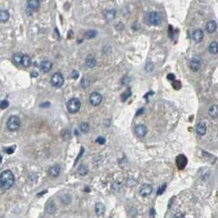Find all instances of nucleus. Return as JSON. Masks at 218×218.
Returning <instances> with one entry per match:
<instances>
[{"instance_id":"f257e3e1","label":"nucleus","mask_w":218,"mask_h":218,"mask_svg":"<svg viewBox=\"0 0 218 218\" xmlns=\"http://www.w3.org/2000/svg\"><path fill=\"white\" fill-rule=\"evenodd\" d=\"M15 181L13 173L10 170H5L0 175V186L3 190H9Z\"/></svg>"},{"instance_id":"f03ea898","label":"nucleus","mask_w":218,"mask_h":218,"mask_svg":"<svg viewBox=\"0 0 218 218\" xmlns=\"http://www.w3.org/2000/svg\"><path fill=\"white\" fill-rule=\"evenodd\" d=\"M21 127V120L20 118L17 115L11 116L7 122V128L11 132L17 131Z\"/></svg>"},{"instance_id":"7ed1b4c3","label":"nucleus","mask_w":218,"mask_h":218,"mask_svg":"<svg viewBox=\"0 0 218 218\" xmlns=\"http://www.w3.org/2000/svg\"><path fill=\"white\" fill-rule=\"evenodd\" d=\"M80 107L81 102L78 98H72L67 103V109L71 114H75L79 111Z\"/></svg>"},{"instance_id":"20e7f679","label":"nucleus","mask_w":218,"mask_h":218,"mask_svg":"<svg viewBox=\"0 0 218 218\" xmlns=\"http://www.w3.org/2000/svg\"><path fill=\"white\" fill-rule=\"evenodd\" d=\"M65 82V79L61 73H55L51 78V83L55 88H61Z\"/></svg>"},{"instance_id":"39448f33","label":"nucleus","mask_w":218,"mask_h":218,"mask_svg":"<svg viewBox=\"0 0 218 218\" xmlns=\"http://www.w3.org/2000/svg\"><path fill=\"white\" fill-rule=\"evenodd\" d=\"M89 101L91 103L92 106H98L101 101H102V96L97 92H94L90 95L89 97Z\"/></svg>"},{"instance_id":"423d86ee","label":"nucleus","mask_w":218,"mask_h":218,"mask_svg":"<svg viewBox=\"0 0 218 218\" xmlns=\"http://www.w3.org/2000/svg\"><path fill=\"white\" fill-rule=\"evenodd\" d=\"M149 21L150 23L153 26H159L161 23L162 17H161L160 14L157 12H152L149 16Z\"/></svg>"},{"instance_id":"0eeeda50","label":"nucleus","mask_w":218,"mask_h":218,"mask_svg":"<svg viewBox=\"0 0 218 218\" xmlns=\"http://www.w3.org/2000/svg\"><path fill=\"white\" fill-rule=\"evenodd\" d=\"M134 131H135V133H136V135L138 137H144L146 135L147 132H148L147 128L145 125L143 124H140L136 126Z\"/></svg>"},{"instance_id":"6e6552de","label":"nucleus","mask_w":218,"mask_h":218,"mask_svg":"<svg viewBox=\"0 0 218 218\" xmlns=\"http://www.w3.org/2000/svg\"><path fill=\"white\" fill-rule=\"evenodd\" d=\"M153 188L150 184H145L140 189V195L142 197H147L152 193Z\"/></svg>"},{"instance_id":"1a4fd4ad","label":"nucleus","mask_w":218,"mask_h":218,"mask_svg":"<svg viewBox=\"0 0 218 218\" xmlns=\"http://www.w3.org/2000/svg\"><path fill=\"white\" fill-rule=\"evenodd\" d=\"M187 164V159L186 157L183 155H180L177 157V168L180 170L184 169Z\"/></svg>"},{"instance_id":"9d476101","label":"nucleus","mask_w":218,"mask_h":218,"mask_svg":"<svg viewBox=\"0 0 218 218\" xmlns=\"http://www.w3.org/2000/svg\"><path fill=\"white\" fill-rule=\"evenodd\" d=\"M204 32L200 29H197L195 31L193 32V39L195 40V43H200L201 41L204 39Z\"/></svg>"},{"instance_id":"9b49d317","label":"nucleus","mask_w":218,"mask_h":218,"mask_svg":"<svg viewBox=\"0 0 218 218\" xmlns=\"http://www.w3.org/2000/svg\"><path fill=\"white\" fill-rule=\"evenodd\" d=\"M52 68V64L49 61H43L40 64V70L43 73H48Z\"/></svg>"},{"instance_id":"f8f14e48","label":"nucleus","mask_w":218,"mask_h":218,"mask_svg":"<svg viewBox=\"0 0 218 218\" xmlns=\"http://www.w3.org/2000/svg\"><path fill=\"white\" fill-rule=\"evenodd\" d=\"M61 172V168L58 165H54L51 167L48 170V174L52 177H57Z\"/></svg>"},{"instance_id":"ddd939ff","label":"nucleus","mask_w":218,"mask_h":218,"mask_svg":"<svg viewBox=\"0 0 218 218\" xmlns=\"http://www.w3.org/2000/svg\"><path fill=\"white\" fill-rule=\"evenodd\" d=\"M28 8L30 9L31 11H34L39 9L40 6V1L39 0H28L27 2Z\"/></svg>"},{"instance_id":"4468645a","label":"nucleus","mask_w":218,"mask_h":218,"mask_svg":"<svg viewBox=\"0 0 218 218\" xmlns=\"http://www.w3.org/2000/svg\"><path fill=\"white\" fill-rule=\"evenodd\" d=\"M217 27V24L215 21H210L206 25V30L209 34H212L216 31Z\"/></svg>"},{"instance_id":"2eb2a0df","label":"nucleus","mask_w":218,"mask_h":218,"mask_svg":"<svg viewBox=\"0 0 218 218\" xmlns=\"http://www.w3.org/2000/svg\"><path fill=\"white\" fill-rule=\"evenodd\" d=\"M190 68H191V70L193 71H198L200 69L201 66L200 61L199 59H197V58H194V59H192L191 61H190Z\"/></svg>"},{"instance_id":"dca6fc26","label":"nucleus","mask_w":218,"mask_h":218,"mask_svg":"<svg viewBox=\"0 0 218 218\" xmlns=\"http://www.w3.org/2000/svg\"><path fill=\"white\" fill-rule=\"evenodd\" d=\"M207 132V127L204 123H199L196 126V132L199 136H204Z\"/></svg>"},{"instance_id":"f3484780","label":"nucleus","mask_w":218,"mask_h":218,"mask_svg":"<svg viewBox=\"0 0 218 218\" xmlns=\"http://www.w3.org/2000/svg\"><path fill=\"white\" fill-rule=\"evenodd\" d=\"M85 64H86V66L88 67V68L92 69V68H94V67L96 66L97 61H96V59L92 56H88V57L86 58V60H85Z\"/></svg>"},{"instance_id":"a211bd4d","label":"nucleus","mask_w":218,"mask_h":218,"mask_svg":"<svg viewBox=\"0 0 218 218\" xmlns=\"http://www.w3.org/2000/svg\"><path fill=\"white\" fill-rule=\"evenodd\" d=\"M208 114L211 118L212 119H217L218 116V106L217 105H213L210 106L208 109Z\"/></svg>"},{"instance_id":"6ab92c4d","label":"nucleus","mask_w":218,"mask_h":218,"mask_svg":"<svg viewBox=\"0 0 218 218\" xmlns=\"http://www.w3.org/2000/svg\"><path fill=\"white\" fill-rule=\"evenodd\" d=\"M10 14L8 11L7 10H1L0 11V22L5 23L9 20Z\"/></svg>"},{"instance_id":"aec40b11","label":"nucleus","mask_w":218,"mask_h":218,"mask_svg":"<svg viewBox=\"0 0 218 218\" xmlns=\"http://www.w3.org/2000/svg\"><path fill=\"white\" fill-rule=\"evenodd\" d=\"M31 58L28 55H22V58H21V65H22L23 66L27 67L30 66H31Z\"/></svg>"},{"instance_id":"412c9836","label":"nucleus","mask_w":218,"mask_h":218,"mask_svg":"<svg viewBox=\"0 0 218 218\" xmlns=\"http://www.w3.org/2000/svg\"><path fill=\"white\" fill-rule=\"evenodd\" d=\"M95 211H96V213L98 216H101V215H102L105 212V211H106V207H105V205L101 204V203H97L96 206H95Z\"/></svg>"},{"instance_id":"4be33fe9","label":"nucleus","mask_w":218,"mask_h":218,"mask_svg":"<svg viewBox=\"0 0 218 218\" xmlns=\"http://www.w3.org/2000/svg\"><path fill=\"white\" fill-rule=\"evenodd\" d=\"M209 52L212 54H217L218 52V44L217 42H212L209 45Z\"/></svg>"},{"instance_id":"5701e85b","label":"nucleus","mask_w":218,"mask_h":218,"mask_svg":"<svg viewBox=\"0 0 218 218\" xmlns=\"http://www.w3.org/2000/svg\"><path fill=\"white\" fill-rule=\"evenodd\" d=\"M46 211H47V212H48L50 214H52L55 212V211H56V205L54 204L52 201H51V202H49L48 205H47V207H46Z\"/></svg>"},{"instance_id":"b1692460","label":"nucleus","mask_w":218,"mask_h":218,"mask_svg":"<svg viewBox=\"0 0 218 218\" xmlns=\"http://www.w3.org/2000/svg\"><path fill=\"white\" fill-rule=\"evenodd\" d=\"M61 203L64 205H68L71 203V197L69 195H63L61 197Z\"/></svg>"},{"instance_id":"393cba45","label":"nucleus","mask_w":218,"mask_h":218,"mask_svg":"<svg viewBox=\"0 0 218 218\" xmlns=\"http://www.w3.org/2000/svg\"><path fill=\"white\" fill-rule=\"evenodd\" d=\"M115 10H113V9L107 11L106 13L105 14V17L106 19V21H111L115 17Z\"/></svg>"},{"instance_id":"a878e982","label":"nucleus","mask_w":218,"mask_h":218,"mask_svg":"<svg viewBox=\"0 0 218 218\" xmlns=\"http://www.w3.org/2000/svg\"><path fill=\"white\" fill-rule=\"evenodd\" d=\"M78 172L80 174L81 176H85V175H87L88 172V168L85 165H80L78 168Z\"/></svg>"},{"instance_id":"bb28decb","label":"nucleus","mask_w":218,"mask_h":218,"mask_svg":"<svg viewBox=\"0 0 218 218\" xmlns=\"http://www.w3.org/2000/svg\"><path fill=\"white\" fill-rule=\"evenodd\" d=\"M79 129L82 132H83V133H86V132H88L89 131V124L88 123H82L79 125Z\"/></svg>"},{"instance_id":"cd10ccee","label":"nucleus","mask_w":218,"mask_h":218,"mask_svg":"<svg viewBox=\"0 0 218 218\" xmlns=\"http://www.w3.org/2000/svg\"><path fill=\"white\" fill-rule=\"evenodd\" d=\"M131 94H132V92H131V89L130 88L128 89L127 91H125L123 93V95H122V100H123V101H127V99L131 96Z\"/></svg>"},{"instance_id":"c85d7f7f","label":"nucleus","mask_w":218,"mask_h":218,"mask_svg":"<svg viewBox=\"0 0 218 218\" xmlns=\"http://www.w3.org/2000/svg\"><path fill=\"white\" fill-rule=\"evenodd\" d=\"M21 58H22V55L21 54L17 53L13 56V61L16 64H21Z\"/></svg>"},{"instance_id":"c756f323","label":"nucleus","mask_w":218,"mask_h":218,"mask_svg":"<svg viewBox=\"0 0 218 218\" xmlns=\"http://www.w3.org/2000/svg\"><path fill=\"white\" fill-rule=\"evenodd\" d=\"M96 35H97V31L92 30H90L86 32V36H87L88 39H92V38H94Z\"/></svg>"},{"instance_id":"7c9ffc66","label":"nucleus","mask_w":218,"mask_h":218,"mask_svg":"<svg viewBox=\"0 0 218 218\" xmlns=\"http://www.w3.org/2000/svg\"><path fill=\"white\" fill-rule=\"evenodd\" d=\"M9 106V102L7 101V100H3L0 102V108L2 110H4V109H7Z\"/></svg>"},{"instance_id":"2f4dec72","label":"nucleus","mask_w":218,"mask_h":218,"mask_svg":"<svg viewBox=\"0 0 218 218\" xmlns=\"http://www.w3.org/2000/svg\"><path fill=\"white\" fill-rule=\"evenodd\" d=\"M62 137L65 140H69L70 138V132L69 130H65L62 132Z\"/></svg>"},{"instance_id":"473e14b6","label":"nucleus","mask_w":218,"mask_h":218,"mask_svg":"<svg viewBox=\"0 0 218 218\" xmlns=\"http://www.w3.org/2000/svg\"><path fill=\"white\" fill-rule=\"evenodd\" d=\"M81 85H82V87L83 88H86L87 87H88L89 86V80L88 79H85L83 78L82 81H81Z\"/></svg>"},{"instance_id":"72a5a7b5","label":"nucleus","mask_w":218,"mask_h":218,"mask_svg":"<svg viewBox=\"0 0 218 218\" xmlns=\"http://www.w3.org/2000/svg\"><path fill=\"white\" fill-rule=\"evenodd\" d=\"M154 70V65L151 62H148L146 66V70L148 72L152 71Z\"/></svg>"},{"instance_id":"f704fd0d","label":"nucleus","mask_w":218,"mask_h":218,"mask_svg":"<svg viewBox=\"0 0 218 218\" xmlns=\"http://www.w3.org/2000/svg\"><path fill=\"white\" fill-rule=\"evenodd\" d=\"M130 81H131V79H130L129 77H128V76H125V77H123V79H122V83H123V85L127 86V85L129 84Z\"/></svg>"},{"instance_id":"c9c22d12","label":"nucleus","mask_w":218,"mask_h":218,"mask_svg":"<svg viewBox=\"0 0 218 218\" xmlns=\"http://www.w3.org/2000/svg\"><path fill=\"white\" fill-rule=\"evenodd\" d=\"M172 86H173L176 89H180L181 88V83L180 81L173 80V82H172Z\"/></svg>"},{"instance_id":"e433bc0d","label":"nucleus","mask_w":218,"mask_h":218,"mask_svg":"<svg viewBox=\"0 0 218 218\" xmlns=\"http://www.w3.org/2000/svg\"><path fill=\"white\" fill-rule=\"evenodd\" d=\"M166 188H167V185H166V184H164V185L159 189V190H158V195H162V194L164 192Z\"/></svg>"},{"instance_id":"4c0bfd02","label":"nucleus","mask_w":218,"mask_h":218,"mask_svg":"<svg viewBox=\"0 0 218 218\" xmlns=\"http://www.w3.org/2000/svg\"><path fill=\"white\" fill-rule=\"evenodd\" d=\"M97 142L98 144H100V145H103V144H105L106 143V139L102 137H99L97 139Z\"/></svg>"},{"instance_id":"58836bf2","label":"nucleus","mask_w":218,"mask_h":218,"mask_svg":"<svg viewBox=\"0 0 218 218\" xmlns=\"http://www.w3.org/2000/svg\"><path fill=\"white\" fill-rule=\"evenodd\" d=\"M79 72L77 71V70H74V71L72 72V78L74 79H77L79 78Z\"/></svg>"},{"instance_id":"ea45409f","label":"nucleus","mask_w":218,"mask_h":218,"mask_svg":"<svg viewBox=\"0 0 218 218\" xmlns=\"http://www.w3.org/2000/svg\"><path fill=\"white\" fill-rule=\"evenodd\" d=\"M5 151L7 152L8 154H12L14 151V149L12 147H10V148H8V149H6L5 150Z\"/></svg>"},{"instance_id":"a19ab883","label":"nucleus","mask_w":218,"mask_h":218,"mask_svg":"<svg viewBox=\"0 0 218 218\" xmlns=\"http://www.w3.org/2000/svg\"><path fill=\"white\" fill-rule=\"evenodd\" d=\"M168 79L171 81H173L175 79V75H174L173 74H169L168 76Z\"/></svg>"},{"instance_id":"79ce46f5","label":"nucleus","mask_w":218,"mask_h":218,"mask_svg":"<svg viewBox=\"0 0 218 218\" xmlns=\"http://www.w3.org/2000/svg\"><path fill=\"white\" fill-rule=\"evenodd\" d=\"M50 106V103H43V104H41L40 106L41 107H43V108H46V107H48Z\"/></svg>"},{"instance_id":"37998d69","label":"nucleus","mask_w":218,"mask_h":218,"mask_svg":"<svg viewBox=\"0 0 218 218\" xmlns=\"http://www.w3.org/2000/svg\"><path fill=\"white\" fill-rule=\"evenodd\" d=\"M1 162H2V155H0V163H1Z\"/></svg>"}]
</instances>
